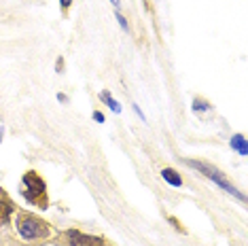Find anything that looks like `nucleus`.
<instances>
[{"label": "nucleus", "instance_id": "1", "mask_svg": "<svg viewBox=\"0 0 248 246\" xmlns=\"http://www.w3.org/2000/svg\"><path fill=\"white\" fill-rule=\"evenodd\" d=\"M17 229L19 233L24 236L26 240H36V238H47L49 236V227L47 223L36 219V216H21V219L17 221Z\"/></svg>", "mask_w": 248, "mask_h": 246}, {"label": "nucleus", "instance_id": "2", "mask_svg": "<svg viewBox=\"0 0 248 246\" xmlns=\"http://www.w3.org/2000/svg\"><path fill=\"white\" fill-rule=\"evenodd\" d=\"M187 164H189L191 168H195V170L204 172V174H206L208 178H210V181H214V183L218 184V187H221V189H225V191H227V193L235 195V198H238V200H244V195H242V193L238 191V189L233 187V184H229L227 181H225V178H223V174H221V172H218V170H214V168L206 166V164H200V161H187Z\"/></svg>", "mask_w": 248, "mask_h": 246}, {"label": "nucleus", "instance_id": "3", "mask_svg": "<svg viewBox=\"0 0 248 246\" xmlns=\"http://www.w3.org/2000/svg\"><path fill=\"white\" fill-rule=\"evenodd\" d=\"M70 246H104V242L95 236H87V233H78V231H70L68 233Z\"/></svg>", "mask_w": 248, "mask_h": 246}, {"label": "nucleus", "instance_id": "4", "mask_svg": "<svg viewBox=\"0 0 248 246\" xmlns=\"http://www.w3.org/2000/svg\"><path fill=\"white\" fill-rule=\"evenodd\" d=\"M24 183L28 184V187H30V191L34 193V195H38V193L45 191V183L34 174V172H28V174L24 176Z\"/></svg>", "mask_w": 248, "mask_h": 246}, {"label": "nucleus", "instance_id": "5", "mask_svg": "<svg viewBox=\"0 0 248 246\" xmlns=\"http://www.w3.org/2000/svg\"><path fill=\"white\" fill-rule=\"evenodd\" d=\"M161 176H163V181L170 183L172 187H180V184H183V178H180L178 172L172 170V168H163V170H161Z\"/></svg>", "mask_w": 248, "mask_h": 246}, {"label": "nucleus", "instance_id": "6", "mask_svg": "<svg viewBox=\"0 0 248 246\" xmlns=\"http://www.w3.org/2000/svg\"><path fill=\"white\" fill-rule=\"evenodd\" d=\"M231 149H235L240 155H246V153H248L246 140H244V136H242V134H235V136L231 138Z\"/></svg>", "mask_w": 248, "mask_h": 246}, {"label": "nucleus", "instance_id": "7", "mask_svg": "<svg viewBox=\"0 0 248 246\" xmlns=\"http://www.w3.org/2000/svg\"><path fill=\"white\" fill-rule=\"evenodd\" d=\"M102 100H104V102L110 106V110H112V113H121V106H119V102H115V100H112V98H110L106 92L102 93Z\"/></svg>", "mask_w": 248, "mask_h": 246}, {"label": "nucleus", "instance_id": "8", "mask_svg": "<svg viewBox=\"0 0 248 246\" xmlns=\"http://www.w3.org/2000/svg\"><path fill=\"white\" fill-rule=\"evenodd\" d=\"M9 215H11V208L7 204L0 202V223H7L9 221Z\"/></svg>", "mask_w": 248, "mask_h": 246}, {"label": "nucleus", "instance_id": "9", "mask_svg": "<svg viewBox=\"0 0 248 246\" xmlns=\"http://www.w3.org/2000/svg\"><path fill=\"white\" fill-rule=\"evenodd\" d=\"M193 108H195V110H208L210 106H208L204 100H195V102H193Z\"/></svg>", "mask_w": 248, "mask_h": 246}, {"label": "nucleus", "instance_id": "10", "mask_svg": "<svg viewBox=\"0 0 248 246\" xmlns=\"http://www.w3.org/2000/svg\"><path fill=\"white\" fill-rule=\"evenodd\" d=\"M117 21H119V24H121V28H123V30H125V32H127V19H125V17H123V15L119 13V11H117Z\"/></svg>", "mask_w": 248, "mask_h": 246}, {"label": "nucleus", "instance_id": "11", "mask_svg": "<svg viewBox=\"0 0 248 246\" xmlns=\"http://www.w3.org/2000/svg\"><path fill=\"white\" fill-rule=\"evenodd\" d=\"M93 119L98 121V123H104V115H102V113H98V110H95V113H93Z\"/></svg>", "mask_w": 248, "mask_h": 246}, {"label": "nucleus", "instance_id": "12", "mask_svg": "<svg viewBox=\"0 0 248 246\" xmlns=\"http://www.w3.org/2000/svg\"><path fill=\"white\" fill-rule=\"evenodd\" d=\"M60 4H62V9H68L72 4V0H60Z\"/></svg>", "mask_w": 248, "mask_h": 246}, {"label": "nucleus", "instance_id": "13", "mask_svg": "<svg viewBox=\"0 0 248 246\" xmlns=\"http://www.w3.org/2000/svg\"><path fill=\"white\" fill-rule=\"evenodd\" d=\"M58 100H60V102H64V104H66V102H68V98H66V96H64V93H58Z\"/></svg>", "mask_w": 248, "mask_h": 246}, {"label": "nucleus", "instance_id": "14", "mask_svg": "<svg viewBox=\"0 0 248 246\" xmlns=\"http://www.w3.org/2000/svg\"><path fill=\"white\" fill-rule=\"evenodd\" d=\"M112 4H115V9H119V0H110Z\"/></svg>", "mask_w": 248, "mask_h": 246}, {"label": "nucleus", "instance_id": "15", "mask_svg": "<svg viewBox=\"0 0 248 246\" xmlns=\"http://www.w3.org/2000/svg\"><path fill=\"white\" fill-rule=\"evenodd\" d=\"M0 136H2V130H0Z\"/></svg>", "mask_w": 248, "mask_h": 246}]
</instances>
